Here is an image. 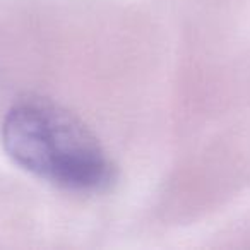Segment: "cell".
<instances>
[{"label":"cell","instance_id":"cell-1","mask_svg":"<svg viewBox=\"0 0 250 250\" xmlns=\"http://www.w3.org/2000/svg\"><path fill=\"white\" fill-rule=\"evenodd\" d=\"M7 156L28 173L69 188L101 190L113 165L98 137L65 108L28 100L7 111L0 132Z\"/></svg>","mask_w":250,"mask_h":250}]
</instances>
